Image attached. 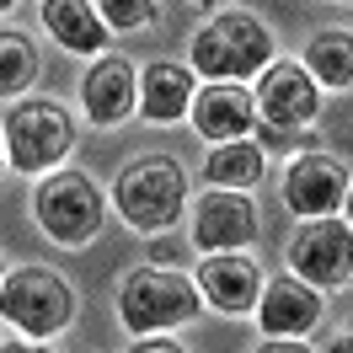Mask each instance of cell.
Masks as SVG:
<instances>
[{
    "mask_svg": "<svg viewBox=\"0 0 353 353\" xmlns=\"http://www.w3.org/2000/svg\"><path fill=\"white\" fill-rule=\"evenodd\" d=\"M32 214H38V225H43L48 241L86 246V241H97L108 203H102V188H97L86 172H54V176L38 182V193H32Z\"/></svg>",
    "mask_w": 353,
    "mask_h": 353,
    "instance_id": "obj_6",
    "label": "cell"
},
{
    "mask_svg": "<svg viewBox=\"0 0 353 353\" xmlns=\"http://www.w3.org/2000/svg\"><path fill=\"white\" fill-rule=\"evenodd\" d=\"M332 353H348V332H337V337H332Z\"/></svg>",
    "mask_w": 353,
    "mask_h": 353,
    "instance_id": "obj_24",
    "label": "cell"
},
{
    "mask_svg": "<svg viewBox=\"0 0 353 353\" xmlns=\"http://www.w3.org/2000/svg\"><path fill=\"white\" fill-rule=\"evenodd\" d=\"M203 176L220 188V193H241V188H257L263 182V150L252 139H230L203 161Z\"/></svg>",
    "mask_w": 353,
    "mask_h": 353,
    "instance_id": "obj_18",
    "label": "cell"
},
{
    "mask_svg": "<svg viewBox=\"0 0 353 353\" xmlns=\"http://www.w3.org/2000/svg\"><path fill=\"white\" fill-rule=\"evenodd\" d=\"M6 161L27 176H54L65 166V155L75 150V123L59 102H22L11 108L6 129H0Z\"/></svg>",
    "mask_w": 353,
    "mask_h": 353,
    "instance_id": "obj_5",
    "label": "cell"
},
{
    "mask_svg": "<svg viewBox=\"0 0 353 353\" xmlns=\"http://www.w3.org/2000/svg\"><path fill=\"white\" fill-rule=\"evenodd\" d=\"M129 353H188L182 343H172V337H139Z\"/></svg>",
    "mask_w": 353,
    "mask_h": 353,
    "instance_id": "obj_21",
    "label": "cell"
},
{
    "mask_svg": "<svg viewBox=\"0 0 353 353\" xmlns=\"http://www.w3.org/2000/svg\"><path fill=\"white\" fill-rule=\"evenodd\" d=\"M0 353H27V348L17 343V337H11V332H0Z\"/></svg>",
    "mask_w": 353,
    "mask_h": 353,
    "instance_id": "obj_23",
    "label": "cell"
},
{
    "mask_svg": "<svg viewBox=\"0 0 353 353\" xmlns=\"http://www.w3.org/2000/svg\"><path fill=\"white\" fill-rule=\"evenodd\" d=\"M300 70L310 75V86L321 91H348L353 86V32L348 27H332V32H316L305 43V59Z\"/></svg>",
    "mask_w": 353,
    "mask_h": 353,
    "instance_id": "obj_17",
    "label": "cell"
},
{
    "mask_svg": "<svg viewBox=\"0 0 353 353\" xmlns=\"http://www.w3.org/2000/svg\"><path fill=\"white\" fill-rule=\"evenodd\" d=\"M193 65L209 75V86H236L273 65V32L246 11H225L193 38Z\"/></svg>",
    "mask_w": 353,
    "mask_h": 353,
    "instance_id": "obj_3",
    "label": "cell"
},
{
    "mask_svg": "<svg viewBox=\"0 0 353 353\" xmlns=\"http://www.w3.org/2000/svg\"><path fill=\"white\" fill-rule=\"evenodd\" d=\"M193 91H199V86H193V70L161 59V65L145 70L139 102H134V108L145 112L150 123H176V118H188V108H193Z\"/></svg>",
    "mask_w": 353,
    "mask_h": 353,
    "instance_id": "obj_15",
    "label": "cell"
},
{
    "mask_svg": "<svg viewBox=\"0 0 353 353\" xmlns=\"http://www.w3.org/2000/svg\"><path fill=\"white\" fill-rule=\"evenodd\" d=\"M38 17L70 54H102L108 48V27L97 22V6H86V0H43Z\"/></svg>",
    "mask_w": 353,
    "mask_h": 353,
    "instance_id": "obj_16",
    "label": "cell"
},
{
    "mask_svg": "<svg viewBox=\"0 0 353 353\" xmlns=\"http://www.w3.org/2000/svg\"><path fill=\"white\" fill-rule=\"evenodd\" d=\"M38 81V48L22 32H0V97H17Z\"/></svg>",
    "mask_w": 353,
    "mask_h": 353,
    "instance_id": "obj_19",
    "label": "cell"
},
{
    "mask_svg": "<svg viewBox=\"0 0 353 353\" xmlns=\"http://www.w3.org/2000/svg\"><path fill=\"white\" fill-rule=\"evenodd\" d=\"M257 241V203L246 193H203L193 203V246L220 257V252H241Z\"/></svg>",
    "mask_w": 353,
    "mask_h": 353,
    "instance_id": "obj_9",
    "label": "cell"
},
{
    "mask_svg": "<svg viewBox=\"0 0 353 353\" xmlns=\"http://www.w3.org/2000/svg\"><path fill=\"white\" fill-rule=\"evenodd\" d=\"M252 112H257V134L263 139H294L316 123L321 112V91L310 86V75L294 59H279V65L263 70V81L252 91Z\"/></svg>",
    "mask_w": 353,
    "mask_h": 353,
    "instance_id": "obj_7",
    "label": "cell"
},
{
    "mask_svg": "<svg viewBox=\"0 0 353 353\" xmlns=\"http://www.w3.org/2000/svg\"><path fill=\"white\" fill-rule=\"evenodd\" d=\"M199 300H209L214 310H230V316H241V310L257 305V294H263V268L252 263V257H236V252H220V257H203L199 268Z\"/></svg>",
    "mask_w": 353,
    "mask_h": 353,
    "instance_id": "obj_12",
    "label": "cell"
},
{
    "mask_svg": "<svg viewBox=\"0 0 353 353\" xmlns=\"http://www.w3.org/2000/svg\"><path fill=\"white\" fill-rule=\"evenodd\" d=\"M348 199V166L332 161V155L310 150L300 155L284 176V203L300 214V220H332Z\"/></svg>",
    "mask_w": 353,
    "mask_h": 353,
    "instance_id": "obj_10",
    "label": "cell"
},
{
    "mask_svg": "<svg viewBox=\"0 0 353 353\" xmlns=\"http://www.w3.org/2000/svg\"><path fill=\"white\" fill-rule=\"evenodd\" d=\"M6 6H11V0H0V11H6Z\"/></svg>",
    "mask_w": 353,
    "mask_h": 353,
    "instance_id": "obj_27",
    "label": "cell"
},
{
    "mask_svg": "<svg viewBox=\"0 0 353 353\" xmlns=\"http://www.w3.org/2000/svg\"><path fill=\"white\" fill-rule=\"evenodd\" d=\"M0 279H6V263H0Z\"/></svg>",
    "mask_w": 353,
    "mask_h": 353,
    "instance_id": "obj_28",
    "label": "cell"
},
{
    "mask_svg": "<svg viewBox=\"0 0 353 353\" xmlns=\"http://www.w3.org/2000/svg\"><path fill=\"white\" fill-rule=\"evenodd\" d=\"M0 316L11 321V332H22L32 343H48L70 327L75 316V289L54 273V268H11L0 279Z\"/></svg>",
    "mask_w": 353,
    "mask_h": 353,
    "instance_id": "obj_4",
    "label": "cell"
},
{
    "mask_svg": "<svg viewBox=\"0 0 353 353\" xmlns=\"http://www.w3.org/2000/svg\"><path fill=\"white\" fill-rule=\"evenodd\" d=\"M118 316H123V327L139 332V337H155V332L166 337L172 327H182V321L199 316V289H193L188 273H176V268L145 263L118 284Z\"/></svg>",
    "mask_w": 353,
    "mask_h": 353,
    "instance_id": "obj_2",
    "label": "cell"
},
{
    "mask_svg": "<svg viewBox=\"0 0 353 353\" xmlns=\"http://www.w3.org/2000/svg\"><path fill=\"white\" fill-rule=\"evenodd\" d=\"M155 17V6L150 0H102V6H97V22L108 27H118V32H129V27H145Z\"/></svg>",
    "mask_w": 353,
    "mask_h": 353,
    "instance_id": "obj_20",
    "label": "cell"
},
{
    "mask_svg": "<svg viewBox=\"0 0 353 353\" xmlns=\"http://www.w3.org/2000/svg\"><path fill=\"white\" fill-rule=\"evenodd\" d=\"M353 268V230L343 220H310L289 241V279L310 289H348Z\"/></svg>",
    "mask_w": 353,
    "mask_h": 353,
    "instance_id": "obj_8",
    "label": "cell"
},
{
    "mask_svg": "<svg viewBox=\"0 0 353 353\" xmlns=\"http://www.w3.org/2000/svg\"><path fill=\"white\" fill-rule=\"evenodd\" d=\"M27 353H48V348H27Z\"/></svg>",
    "mask_w": 353,
    "mask_h": 353,
    "instance_id": "obj_26",
    "label": "cell"
},
{
    "mask_svg": "<svg viewBox=\"0 0 353 353\" xmlns=\"http://www.w3.org/2000/svg\"><path fill=\"white\" fill-rule=\"evenodd\" d=\"M252 353H310L305 343H284V337H268L263 348H252Z\"/></svg>",
    "mask_w": 353,
    "mask_h": 353,
    "instance_id": "obj_22",
    "label": "cell"
},
{
    "mask_svg": "<svg viewBox=\"0 0 353 353\" xmlns=\"http://www.w3.org/2000/svg\"><path fill=\"white\" fill-rule=\"evenodd\" d=\"M193 129L203 139H214V145H230V139H246V134L257 129V112H252V91L241 86H203L193 91Z\"/></svg>",
    "mask_w": 353,
    "mask_h": 353,
    "instance_id": "obj_14",
    "label": "cell"
},
{
    "mask_svg": "<svg viewBox=\"0 0 353 353\" xmlns=\"http://www.w3.org/2000/svg\"><path fill=\"white\" fill-rule=\"evenodd\" d=\"M0 166H6V145H0Z\"/></svg>",
    "mask_w": 353,
    "mask_h": 353,
    "instance_id": "obj_25",
    "label": "cell"
},
{
    "mask_svg": "<svg viewBox=\"0 0 353 353\" xmlns=\"http://www.w3.org/2000/svg\"><path fill=\"white\" fill-rule=\"evenodd\" d=\"M321 321V294L300 279H273L257 294V327L268 337H284V343H300L310 327Z\"/></svg>",
    "mask_w": 353,
    "mask_h": 353,
    "instance_id": "obj_11",
    "label": "cell"
},
{
    "mask_svg": "<svg viewBox=\"0 0 353 353\" xmlns=\"http://www.w3.org/2000/svg\"><path fill=\"white\" fill-rule=\"evenodd\" d=\"M112 203H118V214H123L134 230L161 236V230H172V225L182 220V209H188V172L176 166L172 155H145V161H134V166L118 172Z\"/></svg>",
    "mask_w": 353,
    "mask_h": 353,
    "instance_id": "obj_1",
    "label": "cell"
},
{
    "mask_svg": "<svg viewBox=\"0 0 353 353\" xmlns=\"http://www.w3.org/2000/svg\"><path fill=\"white\" fill-rule=\"evenodd\" d=\"M81 102H86L91 123H102V129L123 123L134 112V102H139V75H134V65L129 59H97V65L86 70V81H81Z\"/></svg>",
    "mask_w": 353,
    "mask_h": 353,
    "instance_id": "obj_13",
    "label": "cell"
}]
</instances>
